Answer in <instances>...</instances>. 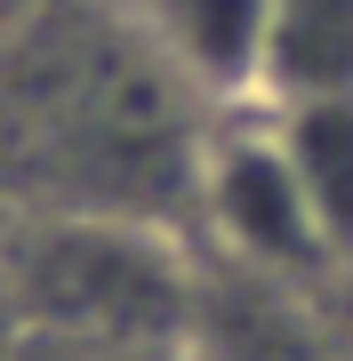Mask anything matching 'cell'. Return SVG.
Returning <instances> with one entry per match:
<instances>
[{
    "instance_id": "cell-1",
    "label": "cell",
    "mask_w": 353,
    "mask_h": 361,
    "mask_svg": "<svg viewBox=\"0 0 353 361\" xmlns=\"http://www.w3.org/2000/svg\"><path fill=\"white\" fill-rule=\"evenodd\" d=\"M209 129L129 0H40L0 32V209L185 233Z\"/></svg>"
},
{
    "instance_id": "cell-2",
    "label": "cell",
    "mask_w": 353,
    "mask_h": 361,
    "mask_svg": "<svg viewBox=\"0 0 353 361\" xmlns=\"http://www.w3.org/2000/svg\"><path fill=\"white\" fill-rule=\"evenodd\" d=\"M0 297L16 337L56 345H185L193 241L137 217L0 209Z\"/></svg>"
},
{
    "instance_id": "cell-3",
    "label": "cell",
    "mask_w": 353,
    "mask_h": 361,
    "mask_svg": "<svg viewBox=\"0 0 353 361\" xmlns=\"http://www.w3.org/2000/svg\"><path fill=\"white\" fill-rule=\"evenodd\" d=\"M185 241L209 249V257L281 273V281H321V289H353L337 265H329L314 209L297 193V169H289L273 113L265 104H241V113H217L209 153H201V185H193V225Z\"/></svg>"
},
{
    "instance_id": "cell-4",
    "label": "cell",
    "mask_w": 353,
    "mask_h": 361,
    "mask_svg": "<svg viewBox=\"0 0 353 361\" xmlns=\"http://www.w3.org/2000/svg\"><path fill=\"white\" fill-rule=\"evenodd\" d=\"M129 8L209 113L265 104V0H129Z\"/></svg>"
},
{
    "instance_id": "cell-5",
    "label": "cell",
    "mask_w": 353,
    "mask_h": 361,
    "mask_svg": "<svg viewBox=\"0 0 353 361\" xmlns=\"http://www.w3.org/2000/svg\"><path fill=\"white\" fill-rule=\"evenodd\" d=\"M265 113L297 169V193L314 209L329 265L353 281V97H297V104H265Z\"/></svg>"
},
{
    "instance_id": "cell-6",
    "label": "cell",
    "mask_w": 353,
    "mask_h": 361,
    "mask_svg": "<svg viewBox=\"0 0 353 361\" xmlns=\"http://www.w3.org/2000/svg\"><path fill=\"white\" fill-rule=\"evenodd\" d=\"M353 97V0H265V104Z\"/></svg>"
},
{
    "instance_id": "cell-7",
    "label": "cell",
    "mask_w": 353,
    "mask_h": 361,
    "mask_svg": "<svg viewBox=\"0 0 353 361\" xmlns=\"http://www.w3.org/2000/svg\"><path fill=\"white\" fill-rule=\"evenodd\" d=\"M8 361H193L185 345H56V337H16Z\"/></svg>"
},
{
    "instance_id": "cell-8",
    "label": "cell",
    "mask_w": 353,
    "mask_h": 361,
    "mask_svg": "<svg viewBox=\"0 0 353 361\" xmlns=\"http://www.w3.org/2000/svg\"><path fill=\"white\" fill-rule=\"evenodd\" d=\"M32 8H40V0H0V32H16V25H25Z\"/></svg>"
}]
</instances>
